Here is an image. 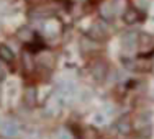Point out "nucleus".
<instances>
[{
    "mask_svg": "<svg viewBox=\"0 0 154 139\" xmlns=\"http://www.w3.org/2000/svg\"><path fill=\"white\" fill-rule=\"evenodd\" d=\"M38 62L41 65H45V67H51L54 64V57L51 56V53H41L38 57Z\"/></svg>",
    "mask_w": 154,
    "mask_h": 139,
    "instance_id": "obj_10",
    "label": "nucleus"
},
{
    "mask_svg": "<svg viewBox=\"0 0 154 139\" xmlns=\"http://www.w3.org/2000/svg\"><path fill=\"white\" fill-rule=\"evenodd\" d=\"M15 54H13L12 47H8L7 44H0V61L2 62H13Z\"/></svg>",
    "mask_w": 154,
    "mask_h": 139,
    "instance_id": "obj_9",
    "label": "nucleus"
},
{
    "mask_svg": "<svg viewBox=\"0 0 154 139\" xmlns=\"http://www.w3.org/2000/svg\"><path fill=\"white\" fill-rule=\"evenodd\" d=\"M17 38L20 39V41H23V43H31L33 39H35V33H33L31 28L23 26V28H20V30H18Z\"/></svg>",
    "mask_w": 154,
    "mask_h": 139,
    "instance_id": "obj_8",
    "label": "nucleus"
},
{
    "mask_svg": "<svg viewBox=\"0 0 154 139\" xmlns=\"http://www.w3.org/2000/svg\"><path fill=\"white\" fill-rule=\"evenodd\" d=\"M138 38H139V35L136 31H126L122 36V47H123L125 53L136 49L138 47Z\"/></svg>",
    "mask_w": 154,
    "mask_h": 139,
    "instance_id": "obj_2",
    "label": "nucleus"
},
{
    "mask_svg": "<svg viewBox=\"0 0 154 139\" xmlns=\"http://www.w3.org/2000/svg\"><path fill=\"white\" fill-rule=\"evenodd\" d=\"M97 49H98V41H95L90 36H82L80 38V51L84 54H90Z\"/></svg>",
    "mask_w": 154,
    "mask_h": 139,
    "instance_id": "obj_5",
    "label": "nucleus"
},
{
    "mask_svg": "<svg viewBox=\"0 0 154 139\" xmlns=\"http://www.w3.org/2000/svg\"><path fill=\"white\" fill-rule=\"evenodd\" d=\"M92 72H94V75H95L98 80H103L105 75H107V65H105V62H102V61L94 62Z\"/></svg>",
    "mask_w": 154,
    "mask_h": 139,
    "instance_id": "obj_7",
    "label": "nucleus"
},
{
    "mask_svg": "<svg viewBox=\"0 0 154 139\" xmlns=\"http://www.w3.org/2000/svg\"><path fill=\"white\" fill-rule=\"evenodd\" d=\"M138 49H139V53H143V54H151L154 51V38L151 35H139Z\"/></svg>",
    "mask_w": 154,
    "mask_h": 139,
    "instance_id": "obj_3",
    "label": "nucleus"
},
{
    "mask_svg": "<svg viewBox=\"0 0 154 139\" xmlns=\"http://www.w3.org/2000/svg\"><path fill=\"white\" fill-rule=\"evenodd\" d=\"M3 74H5V71H3V64H2V61H0V79L3 77Z\"/></svg>",
    "mask_w": 154,
    "mask_h": 139,
    "instance_id": "obj_12",
    "label": "nucleus"
},
{
    "mask_svg": "<svg viewBox=\"0 0 154 139\" xmlns=\"http://www.w3.org/2000/svg\"><path fill=\"white\" fill-rule=\"evenodd\" d=\"M149 2H151V0H136V5L139 7V8L146 10L149 7Z\"/></svg>",
    "mask_w": 154,
    "mask_h": 139,
    "instance_id": "obj_11",
    "label": "nucleus"
},
{
    "mask_svg": "<svg viewBox=\"0 0 154 139\" xmlns=\"http://www.w3.org/2000/svg\"><path fill=\"white\" fill-rule=\"evenodd\" d=\"M100 13H102V18H103V20H107V21L112 20V18L116 15V3L110 2V0L103 2V5H102V8H100Z\"/></svg>",
    "mask_w": 154,
    "mask_h": 139,
    "instance_id": "obj_6",
    "label": "nucleus"
},
{
    "mask_svg": "<svg viewBox=\"0 0 154 139\" xmlns=\"http://www.w3.org/2000/svg\"><path fill=\"white\" fill-rule=\"evenodd\" d=\"M108 35H110V28H108L107 20L105 21H95L92 25V28H90V33H89V36L94 38L95 41H102V39H105Z\"/></svg>",
    "mask_w": 154,
    "mask_h": 139,
    "instance_id": "obj_1",
    "label": "nucleus"
},
{
    "mask_svg": "<svg viewBox=\"0 0 154 139\" xmlns=\"http://www.w3.org/2000/svg\"><path fill=\"white\" fill-rule=\"evenodd\" d=\"M139 20H141V12H139L136 7H128V8H125L123 21L126 25H136Z\"/></svg>",
    "mask_w": 154,
    "mask_h": 139,
    "instance_id": "obj_4",
    "label": "nucleus"
}]
</instances>
